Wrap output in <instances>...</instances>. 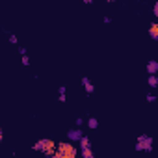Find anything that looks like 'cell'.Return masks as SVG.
Returning a JSON list of instances; mask_svg holds the SVG:
<instances>
[{
	"label": "cell",
	"mask_w": 158,
	"mask_h": 158,
	"mask_svg": "<svg viewBox=\"0 0 158 158\" xmlns=\"http://www.w3.org/2000/svg\"><path fill=\"white\" fill-rule=\"evenodd\" d=\"M4 139V132H2V128H0V141Z\"/></svg>",
	"instance_id": "obj_18"
},
{
	"label": "cell",
	"mask_w": 158,
	"mask_h": 158,
	"mask_svg": "<svg viewBox=\"0 0 158 158\" xmlns=\"http://www.w3.org/2000/svg\"><path fill=\"white\" fill-rule=\"evenodd\" d=\"M32 149H34V151H39V152H43V154H47V156H54L56 143H54L52 139H48V138H43V139H39L35 145H32Z\"/></svg>",
	"instance_id": "obj_2"
},
{
	"label": "cell",
	"mask_w": 158,
	"mask_h": 158,
	"mask_svg": "<svg viewBox=\"0 0 158 158\" xmlns=\"http://www.w3.org/2000/svg\"><path fill=\"white\" fill-rule=\"evenodd\" d=\"M149 35H151L154 41H158V24H156V23H151V26H149Z\"/></svg>",
	"instance_id": "obj_7"
},
{
	"label": "cell",
	"mask_w": 158,
	"mask_h": 158,
	"mask_svg": "<svg viewBox=\"0 0 158 158\" xmlns=\"http://www.w3.org/2000/svg\"><path fill=\"white\" fill-rule=\"evenodd\" d=\"M147 82H149V86H151L152 89L158 88V76H156V74H149V80H147Z\"/></svg>",
	"instance_id": "obj_9"
},
{
	"label": "cell",
	"mask_w": 158,
	"mask_h": 158,
	"mask_svg": "<svg viewBox=\"0 0 158 158\" xmlns=\"http://www.w3.org/2000/svg\"><path fill=\"white\" fill-rule=\"evenodd\" d=\"M88 127H89V128H97V127H99V121H97L95 117H89V119H88Z\"/></svg>",
	"instance_id": "obj_12"
},
{
	"label": "cell",
	"mask_w": 158,
	"mask_h": 158,
	"mask_svg": "<svg viewBox=\"0 0 158 158\" xmlns=\"http://www.w3.org/2000/svg\"><path fill=\"white\" fill-rule=\"evenodd\" d=\"M82 125H84V119L78 117V119H76V127H82Z\"/></svg>",
	"instance_id": "obj_16"
},
{
	"label": "cell",
	"mask_w": 158,
	"mask_h": 158,
	"mask_svg": "<svg viewBox=\"0 0 158 158\" xmlns=\"http://www.w3.org/2000/svg\"><path fill=\"white\" fill-rule=\"evenodd\" d=\"M147 71H149V74H156L158 73V61L156 60L147 61Z\"/></svg>",
	"instance_id": "obj_6"
},
{
	"label": "cell",
	"mask_w": 158,
	"mask_h": 158,
	"mask_svg": "<svg viewBox=\"0 0 158 158\" xmlns=\"http://www.w3.org/2000/svg\"><path fill=\"white\" fill-rule=\"evenodd\" d=\"M106 2H115V0H106Z\"/></svg>",
	"instance_id": "obj_20"
},
{
	"label": "cell",
	"mask_w": 158,
	"mask_h": 158,
	"mask_svg": "<svg viewBox=\"0 0 158 158\" xmlns=\"http://www.w3.org/2000/svg\"><path fill=\"white\" fill-rule=\"evenodd\" d=\"M152 149V138L151 136H139L138 138V143H136V151L138 152H141V151H145V152H149Z\"/></svg>",
	"instance_id": "obj_3"
},
{
	"label": "cell",
	"mask_w": 158,
	"mask_h": 158,
	"mask_svg": "<svg viewBox=\"0 0 158 158\" xmlns=\"http://www.w3.org/2000/svg\"><path fill=\"white\" fill-rule=\"evenodd\" d=\"M58 91H60V97H58V101H60V102H65V101H67V95H65L67 88H65V86H60V89H58Z\"/></svg>",
	"instance_id": "obj_10"
},
{
	"label": "cell",
	"mask_w": 158,
	"mask_h": 158,
	"mask_svg": "<svg viewBox=\"0 0 158 158\" xmlns=\"http://www.w3.org/2000/svg\"><path fill=\"white\" fill-rule=\"evenodd\" d=\"M154 15H158V2H154V10H152Z\"/></svg>",
	"instance_id": "obj_17"
},
{
	"label": "cell",
	"mask_w": 158,
	"mask_h": 158,
	"mask_svg": "<svg viewBox=\"0 0 158 158\" xmlns=\"http://www.w3.org/2000/svg\"><path fill=\"white\" fill-rule=\"evenodd\" d=\"M80 154H82L84 158H93V151H91V147H82V149H80Z\"/></svg>",
	"instance_id": "obj_8"
},
{
	"label": "cell",
	"mask_w": 158,
	"mask_h": 158,
	"mask_svg": "<svg viewBox=\"0 0 158 158\" xmlns=\"http://www.w3.org/2000/svg\"><path fill=\"white\" fill-rule=\"evenodd\" d=\"M82 128L80 127H78V128H73V130H69L67 132V138H69V141H78V139H80L82 138Z\"/></svg>",
	"instance_id": "obj_4"
},
{
	"label": "cell",
	"mask_w": 158,
	"mask_h": 158,
	"mask_svg": "<svg viewBox=\"0 0 158 158\" xmlns=\"http://www.w3.org/2000/svg\"><path fill=\"white\" fill-rule=\"evenodd\" d=\"M10 43H13V45H17V43H19V39H17V35H13V34H10Z\"/></svg>",
	"instance_id": "obj_14"
},
{
	"label": "cell",
	"mask_w": 158,
	"mask_h": 158,
	"mask_svg": "<svg viewBox=\"0 0 158 158\" xmlns=\"http://www.w3.org/2000/svg\"><path fill=\"white\" fill-rule=\"evenodd\" d=\"M78 143H80V149H82V147H91L89 138H88V136H84V134H82V138H80V139H78Z\"/></svg>",
	"instance_id": "obj_11"
},
{
	"label": "cell",
	"mask_w": 158,
	"mask_h": 158,
	"mask_svg": "<svg viewBox=\"0 0 158 158\" xmlns=\"http://www.w3.org/2000/svg\"><path fill=\"white\" fill-rule=\"evenodd\" d=\"M84 4H93V0H84Z\"/></svg>",
	"instance_id": "obj_19"
},
{
	"label": "cell",
	"mask_w": 158,
	"mask_h": 158,
	"mask_svg": "<svg viewBox=\"0 0 158 158\" xmlns=\"http://www.w3.org/2000/svg\"><path fill=\"white\" fill-rule=\"evenodd\" d=\"M154 101H156V97H154L152 93H151V95H147V102H154Z\"/></svg>",
	"instance_id": "obj_15"
},
{
	"label": "cell",
	"mask_w": 158,
	"mask_h": 158,
	"mask_svg": "<svg viewBox=\"0 0 158 158\" xmlns=\"http://www.w3.org/2000/svg\"><path fill=\"white\" fill-rule=\"evenodd\" d=\"M82 86H84L86 93H89V95H91V93L95 91V88H93V84H91V80H89L88 76H84V78H82Z\"/></svg>",
	"instance_id": "obj_5"
},
{
	"label": "cell",
	"mask_w": 158,
	"mask_h": 158,
	"mask_svg": "<svg viewBox=\"0 0 158 158\" xmlns=\"http://www.w3.org/2000/svg\"><path fill=\"white\" fill-rule=\"evenodd\" d=\"M78 149L73 143H56V151L54 156L56 158H76Z\"/></svg>",
	"instance_id": "obj_1"
},
{
	"label": "cell",
	"mask_w": 158,
	"mask_h": 158,
	"mask_svg": "<svg viewBox=\"0 0 158 158\" xmlns=\"http://www.w3.org/2000/svg\"><path fill=\"white\" fill-rule=\"evenodd\" d=\"M21 63H23L24 67L30 65V58H28V54H23V56H21Z\"/></svg>",
	"instance_id": "obj_13"
}]
</instances>
